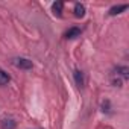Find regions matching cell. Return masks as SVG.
Listing matches in <instances>:
<instances>
[{
	"instance_id": "6da1fadb",
	"label": "cell",
	"mask_w": 129,
	"mask_h": 129,
	"mask_svg": "<svg viewBox=\"0 0 129 129\" xmlns=\"http://www.w3.org/2000/svg\"><path fill=\"white\" fill-rule=\"evenodd\" d=\"M12 64H14L17 69H21V70H30V69L34 67L32 61H29V59H26V58H15V59L12 61Z\"/></svg>"
},
{
	"instance_id": "7a4b0ae2",
	"label": "cell",
	"mask_w": 129,
	"mask_h": 129,
	"mask_svg": "<svg viewBox=\"0 0 129 129\" xmlns=\"http://www.w3.org/2000/svg\"><path fill=\"white\" fill-rule=\"evenodd\" d=\"M81 29L79 27H70L67 32H66V38H69V40H73V38H78V37H81Z\"/></svg>"
},
{
	"instance_id": "3957f363",
	"label": "cell",
	"mask_w": 129,
	"mask_h": 129,
	"mask_svg": "<svg viewBox=\"0 0 129 129\" xmlns=\"http://www.w3.org/2000/svg\"><path fill=\"white\" fill-rule=\"evenodd\" d=\"M75 81H76V85L79 87V88H82L84 85H85V78H84V73L81 72V70H75Z\"/></svg>"
},
{
	"instance_id": "277c9868",
	"label": "cell",
	"mask_w": 129,
	"mask_h": 129,
	"mask_svg": "<svg viewBox=\"0 0 129 129\" xmlns=\"http://www.w3.org/2000/svg\"><path fill=\"white\" fill-rule=\"evenodd\" d=\"M62 9H64V3L61 2V0H58V2H55V3L52 5V11H53V14L58 15V17L62 15Z\"/></svg>"
},
{
	"instance_id": "5b68a950",
	"label": "cell",
	"mask_w": 129,
	"mask_h": 129,
	"mask_svg": "<svg viewBox=\"0 0 129 129\" xmlns=\"http://www.w3.org/2000/svg\"><path fill=\"white\" fill-rule=\"evenodd\" d=\"M127 9V5H118V6H112L109 9V15H117V14H121L123 11Z\"/></svg>"
},
{
	"instance_id": "8992f818",
	"label": "cell",
	"mask_w": 129,
	"mask_h": 129,
	"mask_svg": "<svg viewBox=\"0 0 129 129\" xmlns=\"http://www.w3.org/2000/svg\"><path fill=\"white\" fill-rule=\"evenodd\" d=\"M15 121L12 118H5L2 120V129H15Z\"/></svg>"
},
{
	"instance_id": "52a82bcc",
	"label": "cell",
	"mask_w": 129,
	"mask_h": 129,
	"mask_svg": "<svg viewBox=\"0 0 129 129\" xmlns=\"http://www.w3.org/2000/svg\"><path fill=\"white\" fill-rule=\"evenodd\" d=\"M75 15H76L78 18L84 17V15H85V6L81 5V3H76V6H75Z\"/></svg>"
},
{
	"instance_id": "ba28073f",
	"label": "cell",
	"mask_w": 129,
	"mask_h": 129,
	"mask_svg": "<svg viewBox=\"0 0 129 129\" xmlns=\"http://www.w3.org/2000/svg\"><path fill=\"white\" fill-rule=\"evenodd\" d=\"M9 76H8V73H5L3 70H0V85H6L8 82H9Z\"/></svg>"
},
{
	"instance_id": "9c48e42d",
	"label": "cell",
	"mask_w": 129,
	"mask_h": 129,
	"mask_svg": "<svg viewBox=\"0 0 129 129\" xmlns=\"http://www.w3.org/2000/svg\"><path fill=\"white\" fill-rule=\"evenodd\" d=\"M115 72H117L118 75L124 76V78H127V76H129V69H127V67H117V69H115Z\"/></svg>"
}]
</instances>
